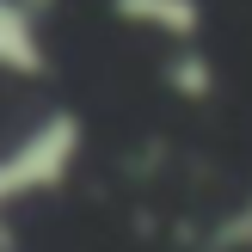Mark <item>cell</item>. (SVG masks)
<instances>
[{"label": "cell", "instance_id": "cell-1", "mask_svg": "<svg viewBox=\"0 0 252 252\" xmlns=\"http://www.w3.org/2000/svg\"><path fill=\"white\" fill-rule=\"evenodd\" d=\"M74 154H80V117L56 111V117H43L6 160H0V179H6L12 197L49 191V185H62V179L74 172Z\"/></svg>", "mask_w": 252, "mask_h": 252}, {"label": "cell", "instance_id": "cell-2", "mask_svg": "<svg viewBox=\"0 0 252 252\" xmlns=\"http://www.w3.org/2000/svg\"><path fill=\"white\" fill-rule=\"evenodd\" d=\"M49 68V49H43V31H37V12L31 0H0V74H37Z\"/></svg>", "mask_w": 252, "mask_h": 252}, {"label": "cell", "instance_id": "cell-4", "mask_svg": "<svg viewBox=\"0 0 252 252\" xmlns=\"http://www.w3.org/2000/svg\"><path fill=\"white\" fill-rule=\"evenodd\" d=\"M166 80L172 86H179V93H203V86H209V68H203V56H179V62H172V68H166Z\"/></svg>", "mask_w": 252, "mask_h": 252}, {"label": "cell", "instance_id": "cell-3", "mask_svg": "<svg viewBox=\"0 0 252 252\" xmlns=\"http://www.w3.org/2000/svg\"><path fill=\"white\" fill-rule=\"evenodd\" d=\"M111 12L135 31H160V37H179V43L197 37V25H203L197 0H111Z\"/></svg>", "mask_w": 252, "mask_h": 252}]
</instances>
